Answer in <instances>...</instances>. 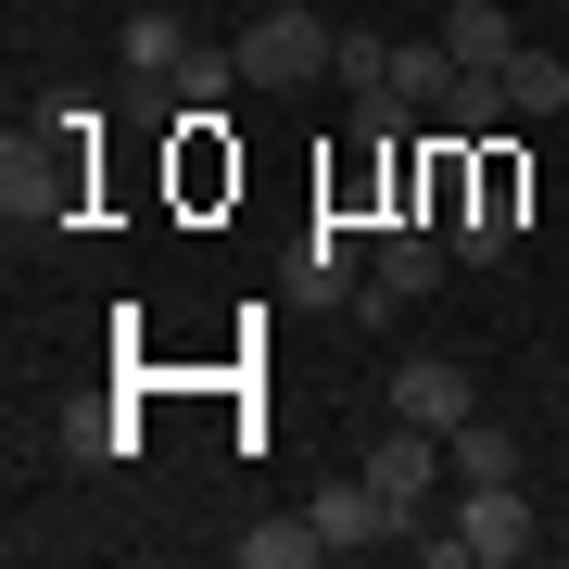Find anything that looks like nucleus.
<instances>
[{
  "instance_id": "7ed1b4c3",
  "label": "nucleus",
  "mask_w": 569,
  "mask_h": 569,
  "mask_svg": "<svg viewBox=\"0 0 569 569\" xmlns=\"http://www.w3.org/2000/svg\"><path fill=\"white\" fill-rule=\"evenodd\" d=\"M456 266V241H430V228H392L380 241V266H367V291H355V317H392V305H418L430 279Z\"/></svg>"
},
{
  "instance_id": "4468645a",
  "label": "nucleus",
  "mask_w": 569,
  "mask_h": 569,
  "mask_svg": "<svg viewBox=\"0 0 569 569\" xmlns=\"http://www.w3.org/2000/svg\"><path fill=\"white\" fill-rule=\"evenodd\" d=\"M127 63H140V77H178V63H190V26L178 13H127Z\"/></svg>"
},
{
  "instance_id": "2eb2a0df",
  "label": "nucleus",
  "mask_w": 569,
  "mask_h": 569,
  "mask_svg": "<svg viewBox=\"0 0 569 569\" xmlns=\"http://www.w3.org/2000/svg\"><path fill=\"white\" fill-rule=\"evenodd\" d=\"M329 77H342L355 102H367V89H392V39H367V26H342V51H329Z\"/></svg>"
},
{
  "instance_id": "0eeeda50",
  "label": "nucleus",
  "mask_w": 569,
  "mask_h": 569,
  "mask_svg": "<svg viewBox=\"0 0 569 569\" xmlns=\"http://www.w3.org/2000/svg\"><path fill=\"white\" fill-rule=\"evenodd\" d=\"M443 51L468 63V77H493V63L519 51V13L507 0H443Z\"/></svg>"
},
{
  "instance_id": "6e6552de",
  "label": "nucleus",
  "mask_w": 569,
  "mask_h": 569,
  "mask_svg": "<svg viewBox=\"0 0 569 569\" xmlns=\"http://www.w3.org/2000/svg\"><path fill=\"white\" fill-rule=\"evenodd\" d=\"M493 89H507V114H519V127L569 114V63H557V51H531V39H519L507 63H493Z\"/></svg>"
},
{
  "instance_id": "f8f14e48",
  "label": "nucleus",
  "mask_w": 569,
  "mask_h": 569,
  "mask_svg": "<svg viewBox=\"0 0 569 569\" xmlns=\"http://www.w3.org/2000/svg\"><path fill=\"white\" fill-rule=\"evenodd\" d=\"M456 77H468V63H456L443 39H406V51H392V89H406L418 114H443V89H456Z\"/></svg>"
},
{
  "instance_id": "423d86ee",
  "label": "nucleus",
  "mask_w": 569,
  "mask_h": 569,
  "mask_svg": "<svg viewBox=\"0 0 569 569\" xmlns=\"http://www.w3.org/2000/svg\"><path fill=\"white\" fill-rule=\"evenodd\" d=\"M392 418L456 430V418H468V367H456V355H406V367H392Z\"/></svg>"
},
{
  "instance_id": "20e7f679",
  "label": "nucleus",
  "mask_w": 569,
  "mask_h": 569,
  "mask_svg": "<svg viewBox=\"0 0 569 569\" xmlns=\"http://www.w3.org/2000/svg\"><path fill=\"white\" fill-rule=\"evenodd\" d=\"M456 545L481 557V569H519V557H531V507H519V481H468V507H456Z\"/></svg>"
},
{
  "instance_id": "f257e3e1",
  "label": "nucleus",
  "mask_w": 569,
  "mask_h": 569,
  "mask_svg": "<svg viewBox=\"0 0 569 569\" xmlns=\"http://www.w3.org/2000/svg\"><path fill=\"white\" fill-rule=\"evenodd\" d=\"M329 51H342V26L317 13V0H266L253 26H228V63H241V89H317Z\"/></svg>"
},
{
  "instance_id": "39448f33",
  "label": "nucleus",
  "mask_w": 569,
  "mask_h": 569,
  "mask_svg": "<svg viewBox=\"0 0 569 569\" xmlns=\"http://www.w3.org/2000/svg\"><path fill=\"white\" fill-rule=\"evenodd\" d=\"M0 203H13V228H63V216H77V164H63V152H0Z\"/></svg>"
},
{
  "instance_id": "f03ea898",
  "label": "nucleus",
  "mask_w": 569,
  "mask_h": 569,
  "mask_svg": "<svg viewBox=\"0 0 569 569\" xmlns=\"http://www.w3.org/2000/svg\"><path fill=\"white\" fill-rule=\"evenodd\" d=\"M430 456H443V430H418V418H392L380 443H367V481L392 493V531H418V519H430Z\"/></svg>"
},
{
  "instance_id": "ddd939ff",
  "label": "nucleus",
  "mask_w": 569,
  "mask_h": 569,
  "mask_svg": "<svg viewBox=\"0 0 569 569\" xmlns=\"http://www.w3.org/2000/svg\"><path fill=\"white\" fill-rule=\"evenodd\" d=\"M305 291H329V305H355V291H367V266H355V228H342V216L305 241Z\"/></svg>"
},
{
  "instance_id": "9d476101",
  "label": "nucleus",
  "mask_w": 569,
  "mask_h": 569,
  "mask_svg": "<svg viewBox=\"0 0 569 569\" xmlns=\"http://www.w3.org/2000/svg\"><path fill=\"white\" fill-rule=\"evenodd\" d=\"M493 127H519V114H507V89H493V77H456V89H443V140H456V152H481Z\"/></svg>"
},
{
  "instance_id": "1a4fd4ad",
  "label": "nucleus",
  "mask_w": 569,
  "mask_h": 569,
  "mask_svg": "<svg viewBox=\"0 0 569 569\" xmlns=\"http://www.w3.org/2000/svg\"><path fill=\"white\" fill-rule=\"evenodd\" d=\"M443 456H456V481H519V430H493L481 406L443 430Z\"/></svg>"
},
{
  "instance_id": "9b49d317",
  "label": "nucleus",
  "mask_w": 569,
  "mask_h": 569,
  "mask_svg": "<svg viewBox=\"0 0 569 569\" xmlns=\"http://www.w3.org/2000/svg\"><path fill=\"white\" fill-rule=\"evenodd\" d=\"M317 557H329L317 519H253V531H241V569H317Z\"/></svg>"
}]
</instances>
